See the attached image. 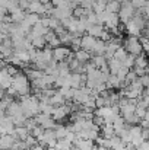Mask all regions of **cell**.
<instances>
[{"label":"cell","mask_w":149,"mask_h":150,"mask_svg":"<svg viewBox=\"0 0 149 150\" xmlns=\"http://www.w3.org/2000/svg\"><path fill=\"white\" fill-rule=\"evenodd\" d=\"M21 105L26 118H32L37 114H40V99L35 95L21 96Z\"/></svg>","instance_id":"1"},{"label":"cell","mask_w":149,"mask_h":150,"mask_svg":"<svg viewBox=\"0 0 149 150\" xmlns=\"http://www.w3.org/2000/svg\"><path fill=\"white\" fill-rule=\"evenodd\" d=\"M12 86L16 89V93L18 96H25V95H29V91H31V82L28 79V76L25 73H21L18 71L13 77H12Z\"/></svg>","instance_id":"2"},{"label":"cell","mask_w":149,"mask_h":150,"mask_svg":"<svg viewBox=\"0 0 149 150\" xmlns=\"http://www.w3.org/2000/svg\"><path fill=\"white\" fill-rule=\"evenodd\" d=\"M123 47L126 48V51H127L129 54H132V55H135V57L143 52L142 44H140V40H139L138 37H132V35H129L127 38H124V41H123Z\"/></svg>","instance_id":"3"},{"label":"cell","mask_w":149,"mask_h":150,"mask_svg":"<svg viewBox=\"0 0 149 150\" xmlns=\"http://www.w3.org/2000/svg\"><path fill=\"white\" fill-rule=\"evenodd\" d=\"M135 13H136V9L133 7V4L129 1V0H123L121 1V7H120V10H118V19H120V22L124 25L126 22H129L133 16H135Z\"/></svg>","instance_id":"4"},{"label":"cell","mask_w":149,"mask_h":150,"mask_svg":"<svg viewBox=\"0 0 149 150\" xmlns=\"http://www.w3.org/2000/svg\"><path fill=\"white\" fill-rule=\"evenodd\" d=\"M38 143L41 146H47V147H54L57 143V137H56V131L54 128L44 130V134L38 139Z\"/></svg>","instance_id":"5"},{"label":"cell","mask_w":149,"mask_h":150,"mask_svg":"<svg viewBox=\"0 0 149 150\" xmlns=\"http://www.w3.org/2000/svg\"><path fill=\"white\" fill-rule=\"evenodd\" d=\"M35 121L38 125H41L44 130H48V128H56V121L53 120V117L48 114H44V112H40L37 114L35 117Z\"/></svg>","instance_id":"6"},{"label":"cell","mask_w":149,"mask_h":150,"mask_svg":"<svg viewBox=\"0 0 149 150\" xmlns=\"http://www.w3.org/2000/svg\"><path fill=\"white\" fill-rule=\"evenodd\" d=\"M69 114H72V108H70V105L64 103V105H60V106H54L51 117H53L54 121H63Z\"/></svg>","instance_id":"7"},{"label":"cell","mask_w":149,"mask_h":150,"mask_svg":"<svg viewBox=\"0 0 149 150\" xmlns=\"http://www.w3.org/2000/svg\"><path fill=\"white\" fill-rule=\"evenodd\" d=\"M70 52H72V51H70L69 47H66V45H58V47L53 48V58H54L57 63H60V61H64V60L69 57Z\"/></svg>","instance_id":"8"},{"label":"cell","mask_w":149,"mask_h":150,"mask_svg":"<svg viewBox=\"0 0 149 150\" xmlns=\"http://www.w3.org/2000/svg\"><path fill=\"white\" fill-rule=\"evenodd\" d=\"M108 12V10H107ZM120 26V19H118V15L117 13H107V18H105V22H104V28L108 29V31H113L115 28Z\"/></svg>","instance_id":"9"},{"label":"cell","mask_w":149,"mask_h":150,"mask_svg":"<svg viewBox=\"0 0 149 150\" xmlns=\"http://www.w3.org/2000/svg\"><path fill=\"white\" fill-rule=\"evenodd\" d=\"M18 139L13 134H0V149L10 150L16 144Z\"/></svg>","instance_id":"10"},{"label":"cell","mask_w":149,"mask_h":150,"mask_svg":"<svg viewBox=\"0 0 149 150\" xmlns=\"http://www.w3.org/2000/svg\"><path fill=\"white\" fill-rule=\"evenodd\" d=\"M28 10H29L31 13H35V15H38V16H41V15L44 16V15L47 13V4L41 3L40 0H31Z\"/></svg>","instance_id":"11"},{"label":"cell","mask_w":149,"mask_h":150,"mask_svg":"<svg viewBox=\"0 0 149 150\" xmlns=\"http://www.w3.org/2000/svg\"><path fill=\"white\" fill-rule=\"evenodd\" d=\"M73 146L79 150H94L95 149V142L94 140H89V139L76 137V140L73 142Z\"/></svg>","instance_id":"12"},{"label":"cell","mask_w":149,"mask_h":150,"mask_svg":"<svg viewBox=\"0 0 149 150\" xmlns=\"http://www.w3.org/2000/svg\"><path fill=\"white\" fill-rule=\"evenodd\" d=\"M15 130V124L12 121L10 117H3L1 120V124H0V134H12Z\"/></svg>","instance_id":"13"},{"label":"cell","mask_w":149,"mask_h":150,"mask_svg":"<svg viewBox=\"0 0 149 150\" xmlns=\"http://www.w3.org/2000/svg\"><path fill=\"white\" fill-rule=\"evenodd\" d=\"M97 40H98V38H94V37H91L89 34L82 35V38H81V48H83V50L91 52L92 48H94V45H95V42H97Z\"/></svg>","instance_id":"14"},{"label":"cell","mask_w":149,"mask_h":150,"mask_svg":"<svg viewBox=\"0 0 149 150\" xmlns=\"http://www.w3.org/2000/svg\"><path fill=\"white\" fill-rule=\"evenodd\" d=\"M124 28H126V32H127L129 35H132V37H138V38L142 37V29L133 22V19H130L129 22H126V23H124Z\"/></svg>","instance_id":"15"},{"label":"cell","mask_w":149,"mask_h":150,"mask_svg":"<svg viewBox=\"0 0 149 150\" xmlns=\"http://www.w3.org/2000/svg\"><path fill=\"white\" fill-rule=\"evenodd\" d=\"M12 74L6 70V66L3 69H0V86L3 89H7L9 86H12Z\"/></svg>","instance_id":"16"},{"label":"cell","mask_w":149,"mask_h":150,"mask_svg":"<svg viewBox=\"0 0 149 150\" xmlns=\"http://www.w3.org/2000/svg\"><path fill=\"white\" fill-rule=\"evenodd\" d=\"M13 55H15V58H16L22 66L31 61V54H29V51L28 50H24V48H21V50H15L13 51Z\"/></svg>","instance_id":"17"},{"label":"cell","mask_w":149,"mask_h":150,"mask_svg":"<svg viewBox=\"0 0 149 150\" xmlns=\"http://www.w3.org/2000/svg\"><path fill=\"white\" fill-rule=\"evenodd\" d=\"M18 140H25L29 134H31V131H29V128L26 127V125H15V130H13V133H12Z\"/></svg>","instance_id":"18"},{"label":"cell","mask_w":149,"mask_h":150,"mask_svg":"<svg viewBox=\"0 0 149 150\" xmlns=\"http://www.w3.org/2000/svg\"><path fill=\"white\" fill-rule=\"evenodd\" d=\"M104 29H105L104 25H101V23H94V25H89V26H88L86 34H89V35L94 37V38H99Z\"/></svg>","instance_id":"19"},{"label":"cell","mask_w":149,"mask_h":150,"mask_svg":"<svg viewBox=\"0 0 149 150\" xmlns=\"http://www.w3.org/2000/svg\"><path fill=\"white\" fill-rule=\"evenodd\" d=\"M91 60H92L94 66H95L97 69H99V70H102V69H107V67H108V61H107V58L104 57V54L94 55Z\"/></svg>","instance_id":"20"},{"label":"cell","mask_w":149,"mask_h":150,"mask_svg":"<svg viewBox=\"0 0 149 150\" xmlns=\"http://www.w3.org/2000/svg\"><path fill=\"white\" fill-rule=\"evenodd\" d=\"M75 58H76V60H79L81 63L86 64V63L92 58V55H91V52H89V51L83 50V48H79L78 51H75Z\"/></svg>","instance_id":"21"},{"label":"cell","mask_w":149,"mask_h":150,"mask_svg":"<svg viewBox=\"0 0 149 150\" xmlns=\"http://www.w3.org/2000/svg\"><path fill=\"white\" fill-rule=\"evenodd\" d=\"M48 103H51L53 106H60V105H64V103H66V99H64V96H63L58 91H56V92L50 96Z\"/></svg>","instance_id":"22"},{"label":"cell","mask_w":149,"mask_h":150,"mask_svg":"<svg viewBox=\"0 0 149 150\" xmlns=\"http://www.w3.org/2000/svg\"><path fill=\"white\" fill-rule=\"evenodd\" d=\"M25 15H26V12L19 7V9H16L15 12L10 13V22H13V23H21V22L25 19Z\"/></svg>","instance_id":"23"},{"label":"cell","mask_w":149,"mask_h":150,"mask_svg":"<svg viewBox=\"0 0 149 150\" xmlns=\"http://www.w3.org/2000/svg\"><path fill=\"white\" fill-rule=\"evenodd\" d=\"M38 21H40V16H38V15H35V13H31V12H29V13H26V15H25V19L22 21V23H24V25H26L28 28H32Z\"/></svg>","instance_id":"24"},{"label":"cell","mask_w":149,"mask_h":150,"mask_svg":"<svg viewBox=\"0 0 149 150\" xmlns=\"http://www.w3.org/2000/svg\"><path fill=\"white\" fill-rule=\"evenodd\" d=\"M148 55L146 54H139L135 57V66L133 67H142V69H146L148 67Z\"/></svg>","instance_id":"25"},{"label":"cell","mask_w":149,"mask_h":150,"mask_svg":"<svg viewBox=\"0 0 149 150\" xmlns=\"http://www.w3.org/2000/svg\"><path fill=\"white\" fill-rule=\"evenodd\" d=\"M101 134L105 139H111L113 136H115V130H114L113 124H104V125H101Z\"/></svg>","instance_id":"26"},{"label":"cell","mask_w":149,"mask_h":150,"mask_svg":"<svg viewBox=\"0 0 149 150\" xmlns=\"http://www.w3.org/2000/svg\"><path fill=\"white\" fill-rule=\"evenodd\" d=\"M105 48H107V44H105V41H102V40H97V42H95V45H94V48L91 51V54H94V55H98V54H104L105 52Z\"/></svg>","instance_id":"27"},{"label":"cell","mask_w":149,"mask_h":150,"mask_svg":"<svg viewBox=\"0 0 149 150\" xmlns=\"http://www.w3.org/2000/svg\"><path fill=\"white\" fill-rule=\"evenodd\" d=\"M58 38H60V42L67 47V45H70V42H72V40H73V34H70L67 29H64L61 34H58Z\"/></svg>","instance_id":"28"},{"label":"cell","mask_w":149,"mask_h":150,"mask_svg":"<svg viewBox=\"0 0 149 150\" xmlns=\"http://www.w3.org/2000/svg\"><path fill=\"white\" fill-rule=\"evenodd\" d=\"M120 7H121V1H120V0H110V1L107 3L105 10H108L110 13H118Z\"/></svg>","instance_id":"29"},{"label":"cell","mask_w":149,"mask_h":150,"mask_svg":"<svg viewBox=\"0 0 149 150\" xmlns=\"http://www.w3.org/2000/svg\"><path fill=\"white\" fill-rule=\"evenodd\" d=\"M54 131H56L57 140H60V139H66V136H67V133H69L70 130H69L67 125H56Z\"/></svg>","instance_id":"30"},{"label":"cell","mask_w":149,"mask_h":150,"mask_svg":"<svg viewBox=\"0 0 149 150\" xmlns=\"http://www.w3.org/2000/svg\"><path fill=\"white\" fill-rule=\"evenodd\" d=\"M72 146H73V143L69 142L67 139H60V140H57V143H56L54 147L57 150H70Z\"/></svg>","instance_id":"31"},{"label":"cell","mask_w":149,"mask_h":150,"mask_svg":"<svg viewBox=\"0 0 149 150\" xmlns=\"http://www.w3.org/2000/svg\"><path fill=\"white\" fill-rule=\"evenodd\" d=\"M31 44H32V47L37 48V50H41V48L47 47V41H46L44 37H35V38H32V40H31Z\"/></svg>","instance_id":"32"},{"label":"cell","mask_w":149,"mask_h":150,"mask_svg":"<svg viewBox=\"0 0 149 150\" xmlns=\"http://www.w3.org/2000/svg\"><path fill=\"white\" fill-rule=\"evenodd\" d=\"M123 66V63L121 61H118L117 58H111V60H108V69H110V73H113V74H115L117 73V70L120 69Z\"/></svg>","instance_id":"33"},{"label":"cell","mask_w":149,"mask_h":150,"mask_svg":"<svg viewBox=\"0 0 149 150\" xmlns=\"http://www.w3.org/2000/svg\"><path fill=\"white\" fill-rule=\"evenodd\" d=\"M58 92L64 96V99L69 100L73 98V93H75V89L73 88H70V86H61V88H58Z\"/></svg>","instance_id":"34"},{"label":"cell","mask_w":149,"mask_h":150,"mask_svg":"<svg viewBox=\"0 0 149 150\" xmlns=\"http://www.w3.org/2000/svg\"><path fill=\"white\" fill-rule=\"evenodd\" d=\"M123 118H124V121H126L127 124H130V125H135V124H139V122H140V118H139L135 112L124 114V115H123Z\"/></svg>","instance_id":"35"},{"label":"cell","mask_w":149,"mask_h":150,"mask_svg":"<svg viewBox=\"0 0 149 150\" xmlns=\"http://www.w3.org/2000/svg\"><path fill=\"white\" fill-rule=\"evenodd\" d=\"M127 55H129V52L126 51L124 47H118V48L115 50V52H114V58H117V60H118V61H121V63L126 60V57H127Z\"/></svg>","instance_id":"36"},{"label":"cell","mask_w":149,"mask_h":150,"mask_svg":"<svg viewBox=\"0 0 149 150\" xmlns=\"http://www.w3.org/2000/svg\"><path fill=\"white\" fill-rule=\"evenodd\" d=\"M53 109H54V106H53L51 103L40 100V112H44V114H48V115H51Z\"/></svg>","instance_id":"37"},{"label":"cell","mask_w":149,"mask_h":150,"mask_svg":"<svg viewBox=\"0 0 149 150\" xmlns=\"http://www.w3.org/2000/svg\"><path fill=\"white\" fill-rule=\"evenodd\" d=\"M86 13H88V10H86V9H83L82 6H79V7L76 6V7L73 9V16H75V18H78V19H79V18H85V16H86Z\"/></svg>","instance_id":"38"},{"label":"cell","mask_w":149,"mask_h":150,"mask_svg":"<svg viewBox=\"0 0 149 150\" xmlns=\"http://www.w3.org/2000/svg\"><path fill=\"white\" fill-rule=\"evenodd\" d=\"M129 70L130 69H127V67H124V66H121L118 70H117V73H115V76L120 79V80H124L126 79V76H127V73H129Z\"/></svg>","instance_id":"39"},{"label":"cell","mask_w":149,"mask_h":150,"mask_svg":"<svg viewBox=\"0 0 149 150\" xmlns=\"http://www.w3.org/2000/svg\"><path fill=\"white\" fill-rule=\"evenodd\" d=\"M123 66L127 67V69H133V66H135V55L129 54V55L126 57V60L123 61Z\"/></svg>","instance_id":"40"},{"label":"cell","mask_w":149,"mask_h":150,"mask_svg":"<svg viewBox=\"0 0 149 150\" xmlns=\"http://www.w3.org/2000/svg\"><path fill=\"white\" fill-rule=\"evenodd\" d=\"M31 134H32L34 137H37V140H38V139L44 134V128H43L41 125H35V127L31 130Z\"/></svg>","instance_id":"41"},{"label":"cell","mask_w":149,"mask_h":150,"mask_svg":"<svg viewBox=\"0 0 149 150\" xmlns=\"http://www.w3.org/2000/svg\"><path fill=\"white\" fill-rule=\"evenodd\" d=\"M136 79H138V74L135 73V70H133V69H130V70H129V73H127V76H126V79H124V80H126V83H127V85H130V83H132V82H135Z\"/></svg>","instance_id":"42"},{"label":"cell","mask_w":149,"mask_h":150,"mask_svg":"<svg viewBox=\"0 0 149 150\" xmlns=\"http://www.w3.org/2000/svg\"><path fill=\"white\" fill-rule=\"evenodd\" d=\"M24 142H25L26 147L29 149V147H34V146L37 144V142H38V140H37V137H34L32 134H29V136H28V137H26V139H25Z\"/></svg>","instance_id":"43"},{"label":"cell","mask_w":149,"mask_h":150,"mask_svg":"<svg viewBox=\"0 0 149 150\" xmlns=\"http://www.w3.org/2000/svg\"><path fill=\"white\" fill-rule=\"evenodd\" d=\"M95 1H97V0H83V1L81 3V6H82L83 9H86V10L89 12V10H94Z\"/></svg>","instance_id":"44"},{"label":"cell","mask_w":149,"mask_h":150,"mask_svg":"<svg viewBox=\"0 0 149 150\" xmlns=\"http://www.w3.org/2000/svg\"><path fill=\"white\" fill-rule=\"evenodd\" d=\"M81 38H82V37H75V35H73V40H72V42H70V47H72L73 51H78L81 48Z\"/></svg>","instance_id":"45"},{"label":"cell","mask_w":149,"mask_h":150,"mask_svg":"<svg viewBox=\"0 0 149 150\" xmlns=\"http://www.w3.org/2000/svg\"><path fill=\"white\" fill-rule=\"evenodd\" d=\"M139 82L143 85V88H146V86L149 85V76H148V74H143V76H140V77H139Z\"/></svg>","instance_id":"46"},{"label":"cell","mask_w":149,"mask_h":150,"mask_svg":"<svg viewBox=\"0 0 149 150\" xmlns=\"http://www.w3.org/2000/svg\"><path fill=\"white\" fill-rule=\"evenodd\" d=\"M133 70H135V73L138 74V77L146 74V69H142V67H133Z\"/></svg>","instance_id":"47"},{"label":"cell","mask_w":149,"mask_h":150,"mask_svg":"<svg viewBox=\"0 0 149 150\" xmlns=\"http://www.w3.org/2000/svg\"><path fill=\"white\" fill-rule=\"evenodd\" d=\"M138 149H139V150H149V140H145V142H143V143L138 147Z\"/></svg>","instance_id":"48"},{"label":"cell","mask_w":149,"mask_h":150,"mask_svg":"<svg viewBox=\"0 0 149 150\" xmlns=\"http://www.w3.org/2000/svg\"><path fill=\"white\" fill-rule=\"evenodd\" d=\"M140 98H142V100H143V102L149 106V93H142V96H140Z\"/></svg>","instance_id":"49"},{"label":"cell","mask_w":149,"mask_h":150,"mask_svg":"<svg viewBox=\"0 0 149 150\" xmlns=\"http://www.w3.org/2000/svg\"><path fill=\"white\" fill-rule=\"evenodd\" d=\"M28 150H46V149H44V147H43L41 144H35L34 147H29Z\"/></svg>","instance_id":"50"},{"label":"cell","mask_w":149,"mask_h":150,"mask_svg":"<svg viewBox=\"0 0 149 150\" xmlns=\"http://www.w3.org/2000/svg\"><path fill=\"white\" fill-rule=\"evenodd\" d=\"M4 95H6V89H3V88L0 86V99H1Z\"/></svg>","instance_id":"51"},{"label":"cell","mask_w":149,"mask_h":150,"mask_svg":"<svg viewBox=\"0 0 149 150\" xmlns=\"http://www.w3.org/2000/svg\"><path fill=\"white\" fill-rule=\"evenodd\" d=\"M40 1H41V3H44V4H50L53 0H40Z\"/></svg>","instance_id":"52"},{"label":"cell","mask_w":149,"mask_h":150,"mask_svg":"<svg viewBox=\"0 0 149 150\" xmlns=\"http://www.w3.org/2000/svg\"><path fill=\"white\" fill-rule=\"evenodd\" d=\"M143 93H149V85L145 88V89H143Z\"/></svg>","instance_id":"53"},{"label":"cell","mask_w":149,"mask_h":150,"mask_svg":"<svg viewBox=\"0 0 149 150\" xmlns=\"http://www.w3.org/2000/svg\"><path fill=\"white\" fill-rule=\"evenodd\" d=\"M73 1H75V3H76V4H81V3H82V1H83V0H73Z\"/></svg>","instance_id":"54"},{"label":"cell","mask_w":149,"mask_h":150,"mask_svg":"<svg viewBox=\"0 0 149 150\" xmlns=\"http://www.w3.org/2000/svg\"><path fill=\"white\" fill-rule=\"evenodd\" d=\"M47 150H57L56 147H47Z\"/></svg>","instance_id":"55"},{"label":"cell","mask_w":149,"mask_h":150,"mask_svg":"<svg viewBox=\"0 0 149 150\" xmlns=\"http://www.w3.org/2000/svg\"><path fill=\"white\" fill-rule=\"evenodd\" d=\"M146 74L149 76V67H146Z\"/></svg>","instance_id":"56"},{"label":"cell","mask_w":149,"mask_h":150,"mask_svg":"<svg viewBox=\"0 0 149 150\" xmlns=\"http://www.w3.org/2000/svg\"><path fill=\"white\" fill-rule=\"evenodd\" d=\"M70 150H79V149H76L75 146H72V149H70Z\"/></svg>","instance_id":"57"},{"label":"cell","mask_w":149,"mask_h":150,"mask_svg":"<svg viewBox=\"0 0 149 150\" xmlns=\"http://www.w3.org/2000/svg\"><path fill=\"white\" fill-rule=\"evenodd\" d=\"M146 55H148V58H149V51H146Z\"/></svg>","instance_id":"58"},{"label":"cell","mask_w":149,"mask_h":150,"mask_svg":"<svg viewBox=\"0 0 149 150\" xmlns=\"http://www.w3.org/2000/svg\"><path fill=\"white\" fill-rule=\"evenodd\" d=\"M148 67H149V60H148Z\"/></svg>","instance_id":"59"},{"label":"cell","mask_w":149,"mask_h":150,"mask_svg":"<svg viewBox=\"0 0 149 150\" xmlns=\"http://www.w3.org/2000/svg\"><path fill=\"white\" fill-rule=\"evenodd\" d=\"M120 1H123V0H120Z\"/></svg>","instance_id":"60"},{"label":"cell","mask_w":149,"mask_h":150,"mask_svg":"<svg viewBox=\"0 0 149 150\" xmlns=\"http://www.w3.org/2000/svg\"><path fill=\"white\" fill-rule=\"evenodd\" d=\"M1 150H4V149H1Z\"/></svg>","instance_id":"61"},{"label":"cell","mask_w":149,"mask_h":150,"mask_svg":"<svg viewBox=\"0 0 149 150\" xmlns=\"http://www.w3.org/2000/svg\"><path fill=\"white\" fill-rule=\"evenodd\" d=\"M94 150H95V149H94Z\"/></svg>","instance_id":"62"}]
</instances>
